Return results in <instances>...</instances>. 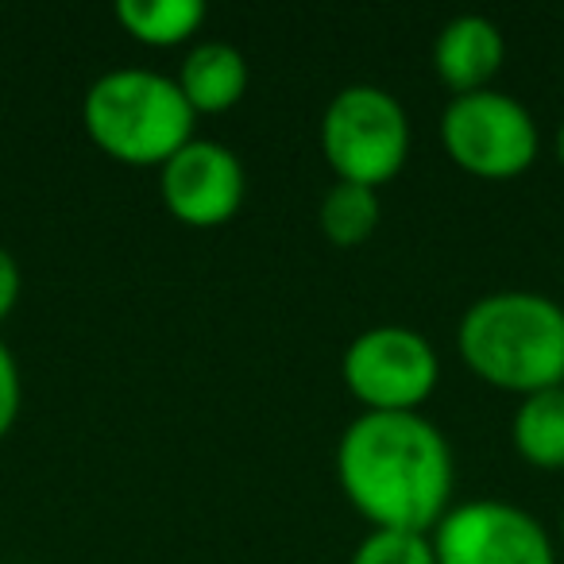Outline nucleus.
<instances>
[{"instance_id": "obj_1", "label": "nucleus", "mask_w": 564, "mask_h": 564, "mask_svg": "<svg viewBox=\"0 0 564 564\" xmlns=\"http://www.w3.org/2000/svg\"><path fill=\"white\" fill-rule=\"evenodd\" d=\"M337 479L376 530L433 533L453 499V448L430 417L364 410L337 445Z\"/></svg>"}, {"instance_id": "obj_4", "label": "nucleus", "mask_w": 564, "mask_h": 564, "mask_svg": "<svg viewBox=\"0 0 564 564\" xmlns=\"http://www.w3.org/2000/svg\"><path fill=\"white\" fill-rule=\"evenodd\" d=\"M322 151L337 171V182L383 186L406 166V109L379 86H345L322 117Z\"/></svg>"}, {"instance_id": "obj_13", "label": "nucleus", "mask_w": 564, "mask_h": 564, "mask_svg": "<svg viewBox=\"0 0 564 564\" xmlns=\"http://www.w3.org/2000/svg\"><path fill=\"white\" fill-rule=\"evenodd\" d=\"M379 194L371 186H356V182H337L329 194L322 197V232L337 248H360L371 232L379 228Z\"/></svg>"}, {"instance_id": "obj_5", "label": "nucleus", "mask_w": 564, "mask_h": 564, "mask_svg": "<svg viewBox=\"0 0 564 564\" xmlns=\"http://www.w3.org/2000/svg\"><path fill=\"white\" fill-rule=\"evenodd\" d=\"M441 143L460 171L476 178H518L538 159V124L530 109L499 89L453 97L441 112Z\"/></svg>"}, {"instance_id": "obj_9", "label": "nucleus", "mask_w": 564, "mask_h": 564, "mask_svg": "<svg viewBox=\"0 0 564 564\" xmlns=\"http://www.w3.org/2000/svg\"><path fill=\"white\" fill-rule=\"evenodd\" d=\"M507 43L495 20L456 17L437 32L433 43V70L456 97L491 89V78L502 70Z\"/></svg>"}, {"instance_id": "obj_12", "label": "nucleus", "mask_w": 564, "mask_h": 564, "mask_svg": "<svg viewBox=\"0 0 564 564\" xmlns=\"http://www.w3.org/2000/svg\"><path fill=\"white\" fill-rule=\"evenodd\" d=\"M112 12L143 47H178L205 24L202 0H117Z\"/></svg>"}, {"instance_id": "obj_17", "label": "nucleus", "mask_w": 564, "mask_h": 564, "mask_svg": "<svg viewBox=\"0 0 564 564\" xmlns=\"http://www.w3.org/2000/svg\"><path fill=\"white\" fill-rule=\"evenodd\" d=\"M556 159H561V166H564V124H561V132H556Z\"/></svg>"}, {"instance_id": "obj_15", "label": "nucleus", "mask_w": 564, "mask_h": 564, "mask_svg": "<svg viewBox=\"0 0 564 564\" xmlns=\"http://www.w3.org/2000/svg\"><path fill=\"white\" fill-rule=\"evenodd\" d=\"M20 399H24V387H20V368L17 356L9 352V345L0 340V441L9 437V430L20 417Z\"/></svg>"}, {"instance_id": "obj_6", "label": "nucleus", "mask_w": 564, "mask_h": 564, "mask_svg": "<svg viewBox=\"0 0 564 564\" xmlns=\"http://www.w3.org/2000/svg\"><path fill=\"white\" fill-rule=\"evenodd\" d=\"M340 376L368 414H417V406L437 391L441 364L422 333L379 325L348 345Z\"/></svg>"}, {"instance_id": "obj_18", "label": "nucleus", "mask_w": 564, "mask_h": 564, "mask_svg": "<svg viewBox=\"0 0 564 564\" xmlns=\"http://www.w3.org/2000/svg\"><path fill=\"white\" fill-rule=\"evenodd\" d=\"M561 541H564V510H561Z\"/></svg>"}, {"instance_id": "obj_14", "label": "nucleus", "mask_w": 564, "mask_h": 564, "mask_svg": "<svg viewBox=\"0 0 564 564\" xmlns=\"http://www.w3.org/2000/svg\"><path fill=\"white\" fill-rule=\"evenodd\" d=\"M352 564H437L430 533L371 530L352 553Z\"/></svg>"}, {"instance_id": "obj_10", "label": "nucleus", "mask_w": 564, "mask_h": 564, "mask_svg": "<svg viewBox=\"0 0 564 564\" xmlns=\"http://www.w3.org/2000/svg\"><path fill=\"white\" fill-rule=\"evenodd\" d=\"M178 89L194 112H228L232 105L243 101L248 94V58L232 47V43H197L178 66Z\"/></svg>"}, {"instance_id": "obj_16", "label": "nucleus", "mask_w": 564, "mask_h": 564, "mask_svg": "<svg viewBox=\"0 0 564 564\" xmlns=\"http://www.w3.org/2000/svg\"><path fill=\"white\" fill-rule=\"evenodd\" d=\"M17 302H20V267L9 248H0V325L9 322Z\"/></svg>"}, {"instance_id": "obj_3", "label": "nucleus", "mask_w": 564, "mask_h": 564, "mask_svg": "<svg viewBox=\"0 0 564 564\" xmlns=\"http://www.w3.org/2000/svg\"><path fill=\"white\" fill-rule=\"evenodd\" d=\"M194 120L178 82L155 70H109L82 101L86 135L124 166H163L194 140Z\"/></svg>"}, {"instance_id": "obj_7", "label": "nucleus", "mask_w": 564, "mask_h": 564, "mask_svg": "<svg viewBox=\"0 0 564 564\" xmlns=\"http://www.w3.org/2000/svg\"><path fill=\"white\" fill-rule=\"evenodd\" d=\"M430 541L437 564H556L545 525L530 510L499 499L448 507Z\"/></svg>"}, {"instance_id": "obj_8", "label": "nucleus", "mask_w": 564, "mask_h": 564, "mask_svg": "<svg viewBox=\"0 0 564 564\" xmlns=\"http://www.w3.org/2000/svg\"><path fill=\"white\" fill-rule=\"evenodd\" d=\"M159 194L178 225L220 228L240 213L248 174L236 151L213 140H189L159 166Z\"/></svg>"}, {"instance_id": "obj_11", "label": "nucleus", "mask_w": 564, "mask_h": 564, "mask_svg": "<svg viewBox=\"0 0 564 564\" xmlns=\"http://www.w3.org/2000/svg\"><path fill=\"white\" fill-rule=\"evenodd\" d=\"M518 456L541 471L564 468V387L525 394L510 422Z\"/></svg>"}, {"instance_id": "obj_2", "label": "nucleus", "mask_w": 564, "mask_h": 564, "mask_svg": "<svg viewBox=\"0 0 564 564\" xmlns=\"http://www.w3.org/2000/svg\"><path fill=\"white\" fill-rule=\"evenodd\" d=\"M471 376L510 394L564 387V306L545 294L499 291L471 302L456 329Z\"/></svg>"}]
</instances>
